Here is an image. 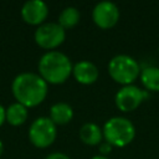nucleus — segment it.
<instances>
[{
  "mask_svg": "<svg viewBox=\"0 0 159 159\" xmlns=\"http://www.w3.org/2000/svg\"><path fill=\"white\" fill-rule=\"evenodd\" d=\"M48 83L37 73L22 72L17 75L11 84L15 99L26 108L36 107L43 102L47 96Z\"/></svg>",
  "mask_w": 159,
  "mask_h": 159,
  "instance_id": "obj_1",
  "label": "nucleus"
},
{
  "mask_svg": "<svg viewBox=\"0 0 159 159\" xmlns=\"http://www.w3.org/2000/svg\"><path fill=\"white\" fill-rule=\"evenodd\" d=\"M73 65L61 51H47L39 61V75L51 84H61L72 75Z\"/></svg>",
  "mask_w": 159,
  "mask_h": 159,
  "instance_id": "obj_2",
  "label": "nucleus"
},
{
  "mask_svg": "<svg viewBox=\"0 0 159 159\" xmlns=\"http://www.w3.org/2000/svg\"><path fill=\"white\" fill-rule=\"evenodd\" d=\"M107 68L111 78L122 86L133 84V82L138 80L142 71L139 62L134 57L125 53L113 56L109 60Z\"/></svg>",
  "mask_w": 159,
  "mask_h": 159,
  "instance_id": "obj_3",
  "label": "nucleus"
},
{
  "mask_svg": "<svg viewBox=\"0 0 159 159\" xmlns=\"http://www.w3.org/2000/svg\"><path fill=\"white\" fill-rule=\"evenodd\" d=\"M103 139L108 142L112 147L123 148L132 143L135 137L134 124L125 117L116 116L109 118L103 128Z\"/></svg>",
  "mask_w": 159,
  "mask_h": 159,
  "instance_id": "obj_4",
  "label": "nucleus"
},
{
  "mask_svg": "<svg viewBox=\"0 0 159 159\" xmlns=\"http://www.w3.org/2000/svg\"><path fill=\"white\" fill-rule=\"evenodd\" d=\"M57 137L56 124L50 119V117L36 118L29 128V139L37 148L50 147Z\"/></svg>",
  "mask_w": 159,
  "mask_h": 159,
  "instance_id": "obj_5",
  "label": "nucleus"
},
{
  "mask_svg": "<svg viewBox=\"0 0 159 159\" xmlns=\"http://www.w3.org/2000/svg\"><path fill=\"white\" fill-rule=\"evenodd\" d=\"M35 42L48 51L58 47L66 39V30L58 22H43L34 34Z\"/></svg>",
  "mask_w": 159,
  "mask_h": 159,
  "instance_id": "obj_6",
  "label": "nucleus"
},
{
  "mask_svg": "<svg viewBox=\"0 0 159 159\" xmlns=\"http://www.w3.org/2000/svg\"><path fill=\"white\" fill-rule=\"evenodd\" d=\"M148 91L142 89L134 84H128L118 89L114 97V102L119 111L132 112L142 104V102L148 97Z\"/></svg>",
  "mask_w": 159,
  "mask_h": 159,
  "instance_id": "obj_7",
  "label": "nucleus"
},
{
  "mask_svg": "<svg viewBox=\"0 0 159 159\" xmlns=\"http://www.w3.org/2000/svg\"><path fill=\"white\" fill-rule=\"evenodd\" d=\"M119 9L112 1H99L92 10V20L101 29H111L117 25L119 20Z\"/></svg>",
  "mask_w": 159,
  "mask_h": 159,
  "instance_id": "obj_8",
  "label": "nucleus"
},
{
  "mask_svg": "<svg viewBox=\"0 0 159 159\" xmlns=\"http://www.w3.org/2000/svg\"><path fill=\"white\" fill-rule=\"evenodd\" d=\"M48 15V6L42 0H29L21 7V17L29 25H42Z\"/></svg>",
  "mask_w": 159,
  "mask_h": 159,
  "instance_id": "obj_9",
  "label": "nucleus"
},
{
  "mask_svg": "<svg viewBox=\"0 0 159 159\" xmlns=\"http://www.w3.org/2000/svg\"><path fill=\"white\" fill-rule=\"evenodd\" d=\"M72 75H73L75 80L78 83H81V84H92L98 80L99 70L93 62H91L88 60H82V61L76 62L73 65Z\"/></svg>",
  "mask_w": 159,
  "mask_h": 159,
  "instance_id": "obj_10",
  "label": "nucleus"
},
{
  "mask_svg": "<svg viewBox=\"0 0 159 159\" xmlns=\"http://www.w3.org/2000/svg\"><path fill=\"white\" fill-rule=\"evenodd\" d=\"M80 139L87 145H99L103 142V130L102 128L92 122L84 123L80 128Z\"/></svg>",
  "mask_w": 159,
  "mask_h": 159,
  "instance_id": "obj_11",
  "label": "nucleus"
},
{
  "mask_svg": "<svg viewBox=\"0 0 159 159\" xmlns=\"http://www.w3.org/2000/svg\"><path fill=\"white\" fill-rule=\"evenodd\" d=\"M73 118V109L66 102H57L50 108V119L57 125L67 124Z\"/></svg>",
  "mask_w": 159,
  "mask_h": 159,
  "instance_id": "obj_12",
  "label": "nucleus"
},
{
  "mask_svg": "<svg viewBox=\"0 0 159 159\" xmlns=\"http://www.w3.org/2000/svg\"><path fill=\"white\" fill-rule=\"evenodd\" d=\"M140 82L145 91L148 92H159V67L148 66L140 71L139 75Z\"/></svg>",
  "mask_w": 159,
  "mask_h": 159,
  "instance_id": "obj_13",
  "label": "nucleus"
},
{
  "mask_svg": "<svg viewBox=\"0 0 159 159\" xmlns=\"http://www.w3.org/2000/svg\"><path fill=\"white\" fill-rule=\"evenodd\" d=\"M27 119V108L19 102L10 104L6 108V122L11 125H21Z\"/></svg>",
  "mask_w": 159,
  "mask_h": 159,
  "instance_id": "obj_14",
  "label": "nucleus"
},
{
  "mask_svg": "<svg viewBox=\"0 0 159 159\" xmlns=\"http://www.w3.org/2000/svg\"><path fill=\"white\" fill-rule=\"evenodd\" d=\"M80 19H81V14L77 7L66 6L65 9H62V11L58 15V24L65 30H67V29L76 26L80 22Z\"/></svg>",
  "mask_w": 159,
  "mask_h": 159,
  "instance_id": "obj_15",
  "label": "nucleus"
},
{
  "mask_svg": "<svg viewBox=\"0 0 159 159\" xmlns=\"http://www.w3.org/2000/svg\"><path fill=\"white\" fill-rule=\"evenodd\" d=\"M112 145L108 143V142H102L101 144H99V154L101 155H106L107 157V154H109L111 152H112Z\"/></svg>",
  "mask_w": 159,
  "mask_h": 159,
  "instance_id": "obj_16",
  "label": "nucleus"
},
{
  "mask_svg": "<svg viewBox=\"0 0 159 159\" xmlns=\"http://www.w3.org/2000/svg\"><path fill=\"white\" fill-rule=\"evenodd\" d=\"M45 159H70V157L65 153H60V152H55V153H51L48 154Z\"/></svg>",
  "mask_w": 159,
  "mask_h": 159,
  "instance_id": "obj_17",
  "label": "nucleus"
},
{
  "mask_svg": "<svg viewBox=\"0 0 159 159\" xmlns=\"http://www.w3.org/2000/svg\"><path fill=\"white\" fill-rule=\"evenodd\" d=\"M5 120H6V109L0 104V127L4 124Z\"/></svg>",
  "mask_w": 159,
  "mask_h": 159,
  "instance_id": "obj_18",
  "label": "nucleus"
},
{
  "mask_svg": "<svg viewBox=\"0 0 159 159\" xmlns=\"http://www.w3.org/2000/svg\"><path fill=\"white\" fill-rule=\"evenodd\" d=\"M91 159H109L108 157H106V155H101V154H97V155H93Z\"/></svg>",
  "mask_w": 159,
  "mask_h": 159,
  "instance_id": "obj_19",
  "label": "nucleus"
},
{
  "mask_svg": "<svg viewBox=\"0 0 159 159\" xmlns=\"http://www.w3.org/2000/svg\"><path fill=\"white\" fill-rule=\"evenodd\" d=\"M2 150H4V144H2V142L0 140V155L2 154Z\"/></svg>",
  "mask_w": 159,
  "mask_h": 159,
  "instance_id": "obj_20",
  "label": "nucleus"
},
{
  "mask_svg": "<svg viewBox=\"0 0 159 159\" xmlns=\"http://www.w3.org/2000/svg\"><path fill=\"white\" fill-rule=\"evenodd\" d=\"M158 53H159V48H158Z\"/></svg>",
  "mask_w": 159,
  "mask_h": 159,
  "instance_id": "obj_21",
  "label": "nucleus"
}]
</instances>
